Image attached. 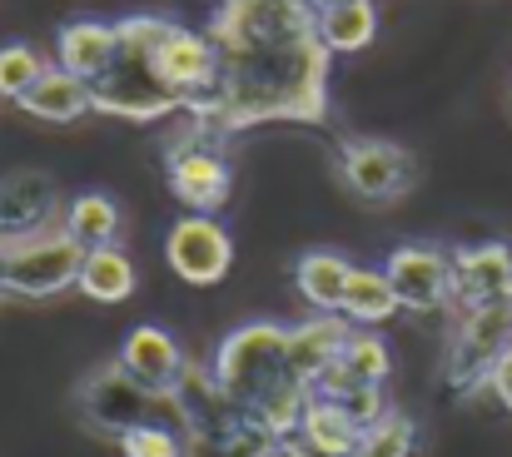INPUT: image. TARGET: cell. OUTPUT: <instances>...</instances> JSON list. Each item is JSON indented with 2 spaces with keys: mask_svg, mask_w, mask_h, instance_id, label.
I'll return each instance as SVG.
<instances>
[{
  "mask_svg": "<svg viewBox=\"0 0 512 457\" xmlns=\"http://www.w3.org/2000/svg\"><path fill=\"white\" fill-rule=\"evenodd\" d=\"M219 80L184 120L234 140L254 125H324L329 120V70L319 15L309 0H219L204 25Z\"/></svg>",
  "mask_w": 512,
  "mask_h": 457,
  "instance_id": "1",
  "label": "cell"
},
{
  "mask_svg": "<svg viewBox=\"0 0 512 457\" xmlns=\"http://www.w3.org/2000/svg\"><path fill=\"white\" fill-rule=\"evenodd\" d=\"M209 368H214L224 398L239 413L264 423L274 438H294L299 433L314 388L289 363V328L284 323H269V318L239 323L229 338H219Z\"/></svg>",
  "mask_w": 512,
  "mask_h": 457,
  "instance_id": "2",
  "label": "cell"
},
{
  "mask_svg": "<svg viewBox=\"0 0 512 457\" xmlns=\"http://www.w3.org/2000/svg\"><path fill=\"white\" fill-rule=\"evenodd\" d=\"M115 30H120V50H115L110 70L90 85L95 110L130 120V125H155V120L184 115V100L165 85V75L155 65V45L165 40L170 20L165 15H130V20H115Z\"/></svg>",
  "mask_w": 512,
  "mask_h": 457,
  "instance_id": "3",
  "label": "cell"
},
{
  "mask_svg": "<svg viewBox=\"0 0 512 457\" xmlns=\"http://www.w3.org/2000/svg\"><path fill=\"white\" fill-rule=\"evenodd\" d=\"M229 140H219L214 130L184 120L179 130H170L165 140V174H170L174 199L189 209V214H219L229 204V189H234V169H229Z\"/></svg>",
  "mask_w": 512,
  "mask_h": 457,
  "instance_id": "4",
  "label": "cell"
},
{
  "mask_svg": "<svg viewBox=\"0 0 512 457\" xmlns=\"http://www.w3.org/2000/svg\"><path fill=\"white\" fill-rule=\"evenodd\" d=\"M85 249L65 234V224L35 229L25 239H5V274L0 299H55L80 284Z\"/></svg>",
  "mask_w": 512,
  "mask_h": 457,
  "instance_id": "5",
  "label": "cell"
},
{
  "mask_svg": "<svg viewBox=\"0 0 512 457\" xmlns=\"http://www.w3.org/2000/svg\"><path fill=\"white\" fill-rule=\"evenodd\" d=\"M512 348V299L508 304L468 308L443 348V388L453 398H478L498 368V358Z\"/></svg>",
  "mask_w": 512,
  "mask_h": 457,
  "instance_id": "6",
  "label": "cell"
},
{
  "mask_svg": "<svg viewBox=\"0 0 512 457\" xmlns=\"http://www.w3.org/2000/svg\"><path fill=\"white\" fill-rule=\"evenodd\" d=\"M80 418L100 438H115L120 443L125 433H135L145 423H165V418L174 423V408H170V398H160L140 378H130L120 368V358H110V363H100L85 378V388H80Z\"/></svg>",
  "mask_w": 512,
  "mask_h": 457,
  "instance_id": "7",
  "label": "cell"
},
{
  "mask_svg": "<svg viewBox=\"0 0 512 457\" xmlns=\"http://www.w3.org/2000/svg\"><path fill=\"white\" fill-rule=\"evenodd\" d=\"M343 189L363 204H393L418 184V159L393 145V140H373V135H343L334 150Z\"/></svg>",
  "mask_w": 512,
  "mask_h": 457,
  "instance_id": "8",
  "label": "cell"
},
{
  "mask_svg": "<svg viewBox=\"0 0 512 457\" xmlns=\"http://www.w3.org/2000/svg\"><path fill=\"white\" fill-rule=\"evenodd\" d=\"M383 274L398 294L403 313H438L453 304V249L438 244H398L383 259Z\"/></svg>",
  "mask_w": 512,
  "mask_h": 457,
  "instance_id": "9",
  "label": "cell"
},
{
  "mask_svg": "<svg viewBox=\"0 0 512 457\" xmlns=\"http://www.w3.org/2000/svg\"><path fill=\"white\" fill-rule=\"evenodd\" d=\"M165 259H170V269L184 284L209 289V284H219L229 274L234 239H229V229L214 214H184V219H174L170 234H165Z\"/></svg>",
  "mask_w": 512,
  "mask_h": 457,
  "instance_id": "10",
  "label": "cell"
},
{
  "mask_svg": "<svg viewBox=\"0 0 512 457\" xmlns=\"http://www.w3.org/2000/svg\"><path fill=\"white\" fill-rule=\"evenodd\" d=\"M155 65H160L165 85L184 100V110H189L194 100H204V95L214 90V80H219V55H214L209 35H204V30H189V25H179V20H170L165 40L155 45Z\"/></svg>",
  "mask_w": 512,
  "mask_h": 457,
  "instance_id": "11",
  "label": "cell"
},
{
  "mask_svg": "<svg viewBox=\"0 0 512 457\" xmlns=\"http://www.w3.org/2000/svg\"><path fill=\"white\" fill-rule=\"evenodd\" d=\"M512 299V244L503 239H483V244H463L453 249V304L463 308H488Z\"/></svg>",
  "mask_w": 512,
  "mask_h": 457,
  "instance_id": "12",
  "label": "cell"
},
{
  "mask_svg": "<svg viewBox=\"0 0 512 457\" xmlns=\"http://www.w3.org/2000/svg\"><path fill=\"white\" fill-rule=\"evenodd\" d=\"M120 368L130 373V378H140L150 393H160V398H170V388L179 383V373H184V348H179V338H174L170 328H160V323H135L130 333H125V343H120Z\"/></svg>",
  "mask_w": 512,
  "mask_h": 457,
  "instance_id": "13",
  "label": "cell"
},
{
  "mask_svg": "<svg viewBox=\"0 0 512 457\" xmlns=\"http://www.w3.org/2000/svg\"><path fill=\"white\" fill-rule=\"evenodd\" d=\"M60 224V194L50 174L20 169L0 179V239H25L35 229Z\"/></svg>",
  "mask_w": 512,
  "mask_h": 457,
  "instance_id": "14",
  "label": "cell"
},
{
  "mask_svg": "<svg viewBox=\"0 0 512 457\" xmlns=\"http://www.w3.org/2000/svg\"><path fill=\"white\" fill-rule=\"evenodd\" d=\"M120 50V30L110 20H65L55 35V65L95 85Z\"/></svg>",
  "mask_w": 512,
  "mask_h": 457,
  "instance_id": "15",
  "label": "cell"
},
{
  "mask_svg": "<svg viewBox=\"0 0 512 457\" xmlns=\"http://www.w3.org/2000/svg\"><path fill=\"white\" fill-rule=\"evenodd\" d=\"M20 110L35 115V120H45V125H75V120H85V115L95 110V95H90V85H85L80 75L50 65V70L30 85V95L20 100Z\"/></svg>",
  "mask_w": 512,
  "mask_h": 457,
  "instance_id": "16",
  "label": "cell"
},
{
  "mask_svg": "<svg viewBox=\"0 0 512 457\" xmlns=\"http://www.w3.org/2000/svg\"><path fill=\"white\" fill-rule=\"evenodd\" d=\"M348 328H353V323H343L339 313H314V318H304V323L289 328V363H294V373H299L309 388L319 383V373H324L329 363H339Z\"/></svg>",
  "mask_w": 512,
  "mask_h": 457,
  "instance_id": "17",
  "label": "cell"
},
{
  "mask_svg": "<svg viewBox=\"0 0 512 457\" xmlns=\"http://www.w3.org/2000/svg\"><path fill=\"white\" fill-rule=\"evenodd\" d=\"M184 457H279V438L254 423L249 413L219 423V428H204V433H189L184 438Z\"/></svg>",
  "mask_w": 512,
  "mask_h": 457,
  "instance_id": "18",
  "label": "cell"
},
{
  "mask_svg": "<svg viewBox=\"0 0 512 457\" xmlns=\"http://www.w3.org/2000/svg\"><path fill=\"white\" fill-rule=\"evenodd\" d=\"M348 279H353V264L334 249H309L294 259V289L314 313H339Z\"/></svg>",
  "mask_w": 512,
  "mask_h": 457,
  "instance_id": "19",
  "label": "cell"
},
{
  "mask_svg": "<svg viewBox=\"0 0 512 457\" xmlns=\"http://www.w3.org/2000/svg\"><path fill=\"white\" fill-rule=\"evenodd\" d=\"M60 224H65V234L90 254V249H105V244L120 239L125 214H120V204H115L110 194H75V199L60 209Z\"/></svg>",
  "mask_w": 512,
  "mask_h": 457,
  "instance_id": "20",
  "label": "cell"
},
{
  "mask_svg": "<svg viewBox=\"0 0 512 457\" xmlns=\"http://www.w3.org/2000/svg\"><path fill=\"white\" fill-rule=\"evenodd\" d=\"M299 438H304V443H314L319 453H329V457H353L358 453V443H363V423H358L343 403L309 398L304 423H299Z\"/></svg>",
  "mask_w": 512,
  "mask_h": 457,
  "instance_id": "21",
  "label": "cell"
},
{
  "mask_svg": "<svg viewBox=\"0 0 512 457\" xmlns=\"http://www.w3.org/2000/svg\"><path fill=\"white\" fill-rule=\"evenodd\" d=\"M393 313H403V308H398V294H393L388 274H383V269H358V264H353V279H348L343 304H339L343 323H353V328H378V323H388Z\"/></svg>",
  "mask_w": 512,
  "mask_h": 457,
  "instance_id": "22",
  "label": "cell"
},
{
  "mask_svg": "<svg viewBox=\"0 0 512 457\" xmlns=\"http://www.w3.org/2000/svg\"><path fill=\"white\" fill-rule=\"evenodd\" d=\"M85 299L95 304H125L135 294V264L120 244H105V249H90L85 264H80V284H75Z\"/></svg>",
  "mask_w": 512,
  "mask_h": 457,
  "instance_id": "23",
  "label": "cell"
},
{
  "mask_svg": "<svg viewBox=\"0 0 512 457\" xmlns=\"http://www.w3.org/2000/svg\"><path fill=\"white\" fill-rule=\"evenodd\" d=\"M319 30H324V45L334 55H358L378 35V5L373 0H343V5L319 15Z\"/></svg>",
  "mask_w": 512,
  "mask_h": 457,
  "instance_id": "24",
  "label": "cell"
},
{
  "mask_svg": "<svg viewBox=\"0 0 512 457\" xmlns=\"http://www.w3.org/2000/svg\"><path fill=\"white\" fill-rule=\"evenodd\" d=\"M339 363L358 383H388V373H393V348H388L373 328H348Z\"/></svg>",
  "mask_w": 512,
  "mask_h": 457,
  "instance_id": "25",
  "label": "cell"
},
{
  "mask_svg": "<svg viewBox=\"0 0 512 457\" xmlns=\"http://www.w3.org/2000/svg\"><path fill=\"white\" fill-rule=\"evenodd\" d=\"M418 453V423L398 408H388L373 428H363V443L353 457H413Z\"/></svg>",
  "mask_w": 512,
  "mask_h": 457,
  "instance_id": "26",
  "label": "cell"
},
{
  "mask_svg": "<svg viewBox=\"0 0 512 457\" xmlns=\"http://www.w3.org/2000/svg\"><path fill=\"white\" fill-rule=\"evenodd\" d=\"M50 65L40 60V50L35 45H25V40H15V45H0V100H25L30 95V85L45 75Z\"/></svg>",
  "mask_w": 512,
  "mask_h": 457,
  "instance_id": "27",
  "label": "cell"
},
{
  "mask_svg": "<svg viewBox=\"0 0 512 457\" xmlns=\"http://www.w3.org/2000/svg\"><path fill=\"white\" fill-rule=\"evenodd\" d=\"M125 457H184V433L174 423H145L120 438Z\"/></svg>",
  "mask_w": 512,
  "mask_h": 457,
  "instance_id": "28",
  "label": "cell"
},
{
  "mask_svg": "<svg viewBox=\"0 0 512 457\" xmlns=\"http://www.w3.org/2000/svg\"><path fill=\"white\" fill-rule=\"evenodd\" d=\"M343 408L363 423V428H373L383 413H388V398H383V383H363V388H353L348 398H343Z\"/></svg>",
  "mask_w": 512,
  "mask_h": 457,
  "instance_id": "29",
  "label": "cell"
},
{
  "mask_svg": "<svg viewBox=\"0 0 512 457\" xmlns=\"http://www.w3.org/2000/svg\"><path fill=\"white\" fill-rule=\"evenodd\" d=\"M488 393L512 413V348L498 358V368H493V378H488Z\"/></svg>",
  "mask_w": 512,
  "mask_h": 457,
  "instance_id": "30",
  "label": "cell"
},
{
  "mask_svg": "<svg viewBox=\"0 0 512 457\" xmlns=\"http://www.w3.org/2000/svg\"><path fill=\"white\" fill-rule=\"evenodd\" d=\"M279 457H329V453H319L314 443H304V438L294 433V438H279Z\"/></svg>",
  "mask_w": 512,
  "mask_h": 457,
  "instance_id": "31",
  "label": "cell"
},
{
  "mask_svg": "<svg viewBox=\"0 0 512 457\" xmlns=\"http://www.w3.org/2000/svg\"><path fill=\"white\" fill-rule=\"evenodd\" d=\"M334 5H343V0H309V10H314V15H324V10H334Z\"/></svg>",
  "mask_w": 512,
  "mask_h": 457,
  "instance_id": "32",
  "label": "cell"
},
{
  "mask_svg": "<svg viewBox=\"0 0 512 457\" xmlns=\"http://www.w3.org/2000/svg\"><path fill=\"white\" fill-rule=\"evenodd\" d=\"M0 274H5V239H0Z\"/></svg>",
  "mask_w": 512,
  "mask_h": 457,
  "instance_id": "33",
  "label": "cell"
}]
</instances>
